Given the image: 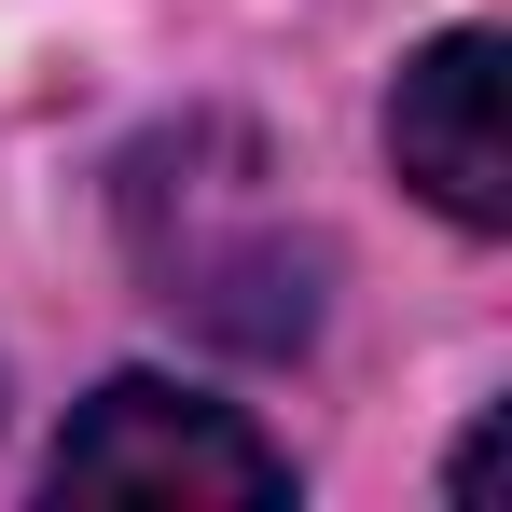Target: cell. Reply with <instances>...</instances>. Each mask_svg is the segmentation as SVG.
Listing matches in <instances>:
<instances>
[{"label":"cell","mask_w":512,"mask_h":512,"mask_svg":"<svg viewBox=\"0 0 512 512\" xmlns=\"http://www.w3.org/2000/svg\"><path fill=\"white\" fill-rule=\"evenodd\" d=\"M222 167L236 180H194V139H153L125 180L167 208H125V236L167 277V305H194L222 346H305L319 333V250L250 194V153H222Z\"/></svg>","instance_id":"cell-1"},{"label":"cell","mask_w":512,"mask_h":512,"mask_svg":"<svg viewBox=\"0 0 512 512\" xmlns=\"http://www.w3.org/2000/svg\"><path fill=\"white\" fill-rule=\"evenodd\" d=\"M56 499H180V512H263L291 499V457L236 402H194L167 374H111L84 416L56 429Z\"/></svg>","instance_id":"cell-2"},{"label":"cell","mask_w":512,"mask_h":512,"mask_svg":"<svg viewBox=\"0 0 512 512\" xmlns=\"http://www.w3.org/2000/svg\"><path fill=\"white\" fill-rule=\"evenodd\" d=\"M388 153H402V180H416L443 222H471V236L512 222V42L499 28H443L416 70H402Z\"/></svg>","instance_id":"cell-3"}]
</instances>
